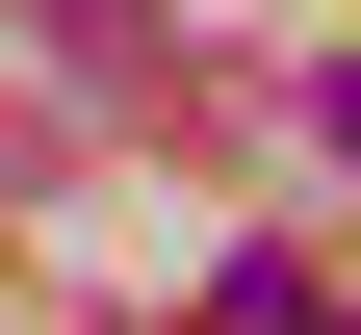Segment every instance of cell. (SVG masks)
<instances>
[{"instance_id": "6da1fadb", "label": "cell", "mask_w": 361, "mask_h": 335, "mask_svg": "<svg viewBox=\"0 0 361 335\" xmlns=\"http://www.w3.org/2000/svg\"><path fill=\"white\" fill-rule=\"evenodd\" d=\"M26 26H52V52L104 78V104H155V78H180V26H155V0H26Z\"/></svg>"}]
</instances>
